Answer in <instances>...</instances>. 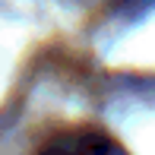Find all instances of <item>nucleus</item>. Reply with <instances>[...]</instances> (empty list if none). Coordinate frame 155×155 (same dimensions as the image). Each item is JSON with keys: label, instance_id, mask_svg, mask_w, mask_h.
Returning <instances> with one entry per match:
<instances>
[{"label": "nucleus", "instance_id": "1", "mask_svg": "<svg viewBox=\"0 0 155 155\" xmlns=\"http://www.w3.org/2000/svg\"><path fill=\"white\" fill-rule=\"evenodd\" d=\"M38 155H124V152L104 130L76 127V130L54 133V136L38 149Z\"/></svg>", "mask_w": 155, "mask_h": 155}]
</instances>
